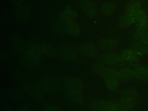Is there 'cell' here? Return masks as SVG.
I'll return each instance as SVG.
<instances>
[{
	"label": "cell",
	"instance_id": "1",
	"mask_svg": "<svg viewBox=\"0 0 148 111\" xmlns=\"http://www.w3.org/2000/svg\"><path fill=\"white\" fill-rule=\"evenodd\" d=\"M80 8L85 14L89 17H94L97 14L96 5L90 0H82Z\"/></svg>",
	"mask_w": 148,
	"mask_h": 111
},
{
	"label": "cell",
	"instance_id": "2",
	"mask_svg": "<svg viewBox=\"0 0 148 111\" xmlns=\"http://www.w3.org/2000/svg\"><path fill=\"white\" fill-rule=\"evenodd\" d=\"M99 47L105 50H116L119 46V41L114 38H106L101 39L99 42Z\"/></svg>",
	"mask_w": 148,
	"mask_h": 111
},
{
	"label": "cell",
	"instance_id": "3",
	"mask_svg": "<svg viewBox=\"0 0 148 111\" xmlns=\"http://www.w3.org/2000/svg\"><path fill=\"white\" fill-rule=\"evenodd\" d=\"M77 17V13L71 6H67L60 14V19L64 21H72Z\"/></svg>",
	"mask_w": 148,
	"mask_h": 111
},
{
	"label": "cell",
	"instance_id": "4",
	"mask_svg": "<svg viewBox=\"0 0 148 111\" xmlns=\"http://www.w3.org/2000/svg\"><path fill=\"white\" fill-rule=\"evenodd\" d=\"M133 72L135 78L141 81H148V66L140 65L135 66Z\"/></svg>",
	"mask_w": 148,
	"mask_h": 111
},
{
	"label": "cell",
	"instance_id": "5",
	"mask_svg": "<svg viewBox=\"0 0 148 111\" xmlns=\"http://www.w3.org/2000/svg\"><path fill=\"white\" fill-rule=\"evenodd\" d=\"M62 57L68 61H75L76 58V52L75 49L70 46H64L60 49Z\"/></svg>",
	"mask_w": 148,
	"mask_h": 111
},
{
	"label": "cell",
	"instance_id": "6",
	"mask_svg": "<svg viewBox=\"0 0 148 111\" xmlns=\"http://www.w3.org/2000/svg\"><path fill=\"white\" fill-rule=\"evenodd\" d=\"M67 95L69 99L75 103L79 104L83 100V96L79 88H68Z\"/></svg>",
	"mask_w": 148,
	"mask_h": 111
},
{
	"label": "cell",
	"instance_id": "7",
	"mask_svg": "<svg viewBox=\"0 0 148 111\" xmlns=\"http://www.w3.org/2000/svg\"><path fill=\"white\" fill-rule=\"evenodd\" d=\"M118 111H132L135 106V101L120 99L116 101Z\"/></svg>",
	"mask_w": 148,
	"mask_h": 111
},
{
	"label": "cell",
	"instance_id": "8",
	"mask_svg": "<svg viewBox=\"0 0 148 111\" xmlns=\"http://www.w3.org/2000/svg\"><path fill=\"white\" fill-rule=\"evenodd\" d=\"M66 32L73 37H78L81 34V28L79 23L75 21H68L65 25Z\"/></svg>",
	"mask_w": 148,
	"mask_h": 111
},
{
	"label": "cell",
	"instance_id": "9",
	"mask_svg": "<svg viewBox=\"0 0 148 111\" xmlns=\"http://www.w3.org/2000/svg\"><path fill=\"white\" fill-rule=\"evenodd\" d=\"M117 73L108 75L105 77L106 85L110 90H116L119 86L120 79L117 77Z\"/></svg>",
	"mask_w": 148,
	"mask_h": 111
},
{
	"label": "cell",
	"instance_id": "10",
	"mask_svg": "<svg viewBox=\"0 0 148 111\" xmlns=\"http://www.w3.org/2000/svg\"><path fill=\"white\" fill-rule=\"evenodd\" d=\"M123 60L134 62L139 60V56L138 53L132 49H124L121 53Z\"/></svg>",
	"mask_w": 148,
	"mask_h": 111
},
{
	"label": "cell",
	"instance_id": "11",
	"mask_svg": "<svg viewBox=\"0 0 148 111\" xmlns=\"http://www.w3.org/2000/svg\"><path fill=\"white\" fill-rule=\"evenodd\" d=\"M43 51V49L40 46H35L30 48L27 53V58L31 61H36L40 57Z\"/></svg>",
	"mask_w": 148,
	"mask_h": 111
},
{
	"label": "cell",
	"instance_id": "12",
	"mask_svg": "<svg viewBox=\"0 0 148 111\" xmlns=\"http://www.w3.org/2000/svg\"><path fill=\"white\" fill-rule=\"evenodd\" d=\"M122 60L123 59L121 54L115 52L108 53L102 57V61L104 62L109 64L118 63Z\"/></svg>",
	"mask_w": 148,
	"mask_h": 111
},
{
	"label": "cell",
	"instance_id": "13",
	"mask_svg": "<svg viewBox=\"0 0 148 111\" xmlns=\"http://www.w3.org/2000/svg\"><path fill=\"white\" fill-rule=\"evenodd\" d=\"M117 75L120 80L124 82H128L135 78L133 70L128 68H124L119 70L117 71Z\"/></svg>",
	"mask_w": 148,
	"mask_h": 111
},
{
	"label": "cell",
	"instance_id": "14",
	"mask_svg": "<svg viewBox=\"0 0 148 111\" xmlns=\"http://www.w3.org/2000/svg\"><path fill=\"white\" fill-rule=\"evenodd\" d=\"M121 98L135 101L138 97L137 91L133 88H127L123 90L121 92Z\"/></svg>",
	"mask_w": 148,
	"mask_h": 111
},
{
	"label": "cell",
	"instance_id": "15",
	"mask_svg": "<svg viewBox=\"0 0 148 111\" xmlns=\"http://www.w3.org/2000/svg\"><path fill=\"white\" fill-rule=\"evenodd\" d=\"M80 52L86 56H93L97 51V47L95 45L91 43L83 45L80 48Z\"/></svg>",
	"mask_w": 148,
	"mask_h": 111
},
{
	"label": "cell",
	"instance_id": "16",
	"mask_svg": "<svg viewBox=\"0 0 148 111\" xmlns=\"http://www.w3.org/2000/svg\"><path fill=\"white\" fill-rule=\"evenodd\" d=\"M134 21L132 15H125L122 16L118 21V26L120 28L124 29L131 26Z\"/></svg>",
	"mask_w": 148,
	"mask_h": 111
},
{
	"label": "cell",
	"instance_id": "17",
	"mask_svg": "<svg viewBox=\"0 0 148 111\" xmlns=\"http://www.w3.org/2000/svg\"><path fill=\"white\" fill-rule=\"evenodd\" d=\"M132 16L134 19V21L138 24H139V25L148 22V14L144 10L139 9L136 13H135Z\"/></svg>",
	"mask_w": 148,
	"mask_h": 111
},
{
	"label": "cell",
	"instance_id": "18",
	"mask_svg": "<svg viewBox=\"0 0 148 111\" xmlns=\"http://www.w3.org/2000/svg\"><path fill=\"white\" fill-rule=\"evenodd\" d=\"M131 49L139 54H144L148 53V43L136 42L132 45Z\"/></svg>",
	"mask_w": 148,
	"mask_h": 111
},
{
	"label": "cell",
	"instance_id": "19",
	"mask_svg": "<svg viewBox=\"0 0 148 111\" xmlns=\"http://www.w3.org/2000/svg\"><path fill=\"white\" fill-rule=\"evenodd\" d=\"M65 84L66 86L68 88L80 89L82 86V82L78 78L70 77L65 80Z\"/></svg>",
	"mask_w": 148,
	"mask_h": 111
},
{
	"label": "cell",
	"instance_id": "20",
	"mask_svg": "<svg viewBox=\"0 0 148 111\" xmlns=\"http://www.w3.org/2000/svg\"><path fill=\"white\" fill-rule=\"evenodd\" d=\"M116 9V5L113 2H108L101 7L102 13L106 16L112 14Z\"/></svg>",
	"mask_w": 148,
	"mask_h": 111
},
{
	"label": "cell",
	"instance_id": "21",
	"mask_svg": "<svg viewBox=\"0 0 148 111\" xmlns=\"http://www.w3.org/2000/svg\"><path fill=\"white\" fill-rule=\"evenodd\" d=\"M107 102L103 100H98L92 104V108L94 111H106Z\"/></svg>",
	"mask_w": 148,
	"mask_h": 111
},
{
	"label": "cell",
	"instance_id": "22",
	"mask_svg": "<svg viewBox=\"0 0 148 111\" xmlns=\"http://www.w3.org/2000/svg\"><path fill=\"white\" fill-rule=\"evenodd\" d=\"M140 7V5L139 2H134L131 3L127 8V13L130 15H133L135 13H136L138 10H139Z\"/></svg>",
	"mask_w": 148,
	"mask_h": 111
},
{
	"label": "cell",
	"instance_id": "23",
	"mask_svg": "<svg viewBox=\"0 0 148 111\" xmlns=\"http://www.w3.org/2000/svg\"><path fill=\"white\" fill-rule=\"evenodd\" d=\"M134 39L137 42H142L148 43V33H139L135 34Z\"/></svg>",
	"mask_w": 148,
	"mask_h": 111
},
{
	"label": "cell",
	"instance_id": "24",
	"mask_svg": "<svg viewBox=\"0 0 148 111\" xmlns=\"http://www.w3.org/2000/svg\"><path fill=\"white\" fill-rule=\"evenodd\" d=\"M148 33V22L139 25L135 29V34Z\"/></svg>",
	"mask_w": 148,
	"mask_h": 111
},
{
	"label": "cell",
	"instance_id": "25",
	"mask_svg": "<svg viewBox=\"0 0 148 111\" xmlns=\"http://www.w3.org/2000/svg\"><path fill=\"white\" fill-rule=\"evenodd\" d=\"M106 111H118L116 102H107Z\"/></svg>",
	"mask_w": 148,
	"mask_h": 111
},
{
	"label": "cell",
	"instance_id": "26",
	"mask_svg": "<svg viewBox=\"0 0 148 111\" xmlns=\"http://www.w3.org/2000/svg\"><path fill=\"white\" fill-rule=\"evenodd\" d=\"M45 111H60V110L57 106L55 105H51L49 106Z\"/></svg>",
	"mask_w": 148,
	"mask_h": 111
}]
</instances>
